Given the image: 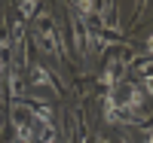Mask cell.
I'll list each match as a JSON object with an SVG mask.
<instances>
[{
	"label": "cell",
	"instance_id": "cell-1",
	"mask_svg": "<svg viewBox=\"0 0 153 143\" xmlns=\"http://www.w3.org/2000/svg\"><path fill=\"white\" fill-rule=\"evenodd\" d=\"M37 31H40V40H43V46L52 52V55H61V46H58V37H55V31H52V24H49V18L43 15V18H37Z\"/></svg>",
	"mask_w": 153,
	"mask_h": 143
},
{
	"label": "cell",
	"instance_id": "cell-2",
	"mask_svg": "<svg viewBox=\"0 0 153 143\" xmlns=\"http://www.w3.org/2000/svg\"><path fill=\"white\" fill-rule=\"evenodd\" d=\"M16 125H19V137H22L25 143H34V140H37V131L22 119V113H16Z\"/></svg>",
	"mask_w": 153,
	"mask_h": 143
},
{
	"label": "cell",
	"instance_id": "cell-3",
	"mask_svg": "<svg viewBox=\"0 0 153 143\" xmlns=\"http://www.w3.org/2000/svg\"><path fill=\"white\" fill-rule=\"evenodd\" d=\"M120 100L126 103V107H138V103H141V92H138L135 85H126V88H120Z\"/></svg>",
	"mask_w": 153,
	"mask_h": 143
},
{
	"label": "cell",
	"instance_id": "cell-4",
	"mask_svg": "<svg viewBox=\"0 0 153 143\" xmlns=\"http://www.w3.org/2000/svg\"><path fill=\"white\" fill-rule=\"evenodd\" d=\"M104 113H107V122H120V107H117V100H113V98L104 100Z\"/></svg>",
	"mask_w": 153,
	"mask_h": 143
},
{
	"label": "cell",
	"instance_id": "cell-5",
	"mask_svg": "<svg viewBox=\"0 0 153 143\" xmlns=\"http://www.w3.org/2000/svg\"><path fill=\"white\" fill-rule=\"evenodd\" d=\"M34 82L37 85H52V79H49V73L43 67H34Z\"/></svg>",
	"mask_w": 153,
	"mask_h": 143
},
{
	"label": "cell",
	"instance_id": "cell-6",
	"mask_svg": "<svg viewBox=\"0 0 153 143\" xmlns=\"http://www.w3.org/2000/svg\"><path fill=\"white\" fill-rule=\"evenodd\" d=\"M19 9H22V15H34V12H37V3L28 0V3H19Z\"/></svg>",
	"mask_w": 153,
	"mask_h": 143
},
{
	"label": "cell",
	"instance_id": "cell-7",
	"mask_svg": "<svg viewBox=\"0 0 153 143\" xmlns=\"http://www.w3.org/2000/svg\"><path fill=\"white\" fill-rule=\"evenodd\" d=\"M80 12H98V3H76Z\"/></svg>",
	"mask_w": 153,
	"mask_h": 143
},
{
	"label": "cell",
	"instance_id": "cell-8",
	"mask_svg": "<svg viewBox=\"0 0 153 143\" xmlns=\"http://www.w3.org/2000/svg\"><path fill=\"white\" fill-rule=\"evenodd\" d=\"M19 92H22V79L12 73V95H19Z\"/></svg>",
	"mask_w": 153,
	"mask_h": 143
},
{
	"label": "cell",
	"instance_id": "cell-9",
	"mask_svg": "<svg viewBox=\"0 0 153 143\" xmlns=\"http://www.w3.org/2000/svg\"><path fill=\"white\" fill-rule=\"evenodd\" d=\"M0 73H6V46L0 49Z\"/></svg>",
	"mask_w": 153,
	"mask_h": 143
},
{
	"label": "cell",
	"instance_id": "cell-10",
	"mask_svg": "<svg viewBox=\"0 0 153 143\" xmlns=\"http://www.w3.org/2000/svg\"><path fill=\"white\" fill-rule=\"evenodd\" d=\"M144 92L153 95V76H144Z\"/></svg>",
	"mask_w": 153,
	"mask_h": 143
},
{
	"label": "cell",
	"instance_id": "cell-11",
	"mask_svg": "<svg viewBox=\"0 0 153 143\" xmlns=\"http://www.w3.org/2000/svg\"><path fill=\"white\" fill-rule=\"evenodd\" d=\"M40 140H43V143H55V140H52V131H46V134H43Z\"/></svg>",
	"mask_w": 153,
	"mask_h": 143
},
{
	"label": "cell",
	"instance_id": "cell-12",
	"mask_svg": "<svg viewBox=\"0 0 153 143\" xmlns=\"http://www.w3.org/2000/svg\"><path fill=\"white\" fill-rule=\"evenodd\" d=\"M147 49H150V52H153V34H150V37H147Z\"/></svg>",
	"mask_w": 153,
	"mask_h": 143
},
{
	"label": "cell",
	"instance_id": "cell-13",
	"mask_svg": "<svg viewBox=\"0 0 153 143\" xmlns=\"http://www.w3.org/2000/svg\"><path fill=\"white\" fill-rule=\"evenodd\" d=\"M147 143H153V131H150V140H147Z\"/></svg>",
	"mask_w": 153,
	"mask_h": 143
}]
</instances>
